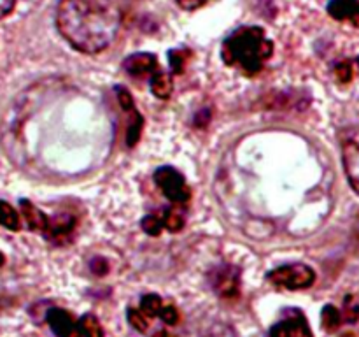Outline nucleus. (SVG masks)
<instances>
[{"mask_svg":"<svg viewBox=\"0 0 359 337\" xmlns=\"http://www.w3.org/2000/svg\"><path fill=\"white\" fill-rule=\"evenodd\" d=\"M123 21L119 0H62L56 27L74 49L97 55L114 42Z\"/></svg>","mask_w":359,"mask_h":337,"instance_id":"nucleus-1","label":"nucleus"},{"mask_svg":"<svg viewBox=\"0 0 359 337\" xmlns=\"http://www.w3.org/2000/svg\"><path fill=\"white\" fill-rule=\"evenodd\" d=\"M272 53V41L266 39L262 27L238 28L223 42V49H221L224 63L238 67L248 76H256L262 72Z\"/></svg>","mask_w":359,"mask_h":337,"instance_id":"nucleus-2","label":"nucleus"},{"mask_svg":"<svg viewBox=\"0 0 359 337\" xmlns=\"http://www.w3.org/2000/svg\"><path fill=\"white\" fill-rule=\"evenodd\" d=\"M266 277L273 286L286 288V290H305L314 284L316 272L305 263H287L270 270Z\"/></svg>","mask_w":359,"mask_h":337,"instance_id":"nucleus-3","label":"nucleus"},{"mask_svg":"<svg viewBox=\"0 0 359 337\" xmlns=\"http://www.w3.org/2000/svg\"><path fill=\"white\" fill-rule=\"evenodd\" d=\"M154 181L163 195L175 206H184L191 199V188L177 168L160 167L154 172Z\"/></svg>","mask_w":359,"mask_h":337,"instance_id":"nucleus-4","label":"nucleus"},{"mask_svg":"<svg viewBox=\"0 0 359 337\" xmlns=\"http://www.w3.org/2000/svg\"><path fill=\"white\" fill-rule=\"evenodd\" d=\"M241 269L237 265L221 263L210 270V286L221 298H235L241 293Z\"/></svg>","mask_w":359,"mask_h":337,"instance_id":"nucleus-5","label":"nucleus"},{"mask_svg":"<svg viewBox=\"0 0 359 337\" xmlns=\"http://www.w3.org/2000/svg\"><path fill=\"white\" fill-rule=\"evenodd\" d=\"M342 160L351 186L359 193V126L342 133Z\"/></svg>","mask_w":359,"mask_h":337,"instance_id":"nucleus-6","label":"nucleus"},{"mask_svg":"<svg viewBox=\"0 0 359 337\" xmlns=\"http://www.w3.org/2000/svg\"><path fill=\"white\" fill-rule=\"evenodd\" d=\"M116 97H118L119 105L125 111L126 119H128V128H126V144L130 147L135 146L140 139V133H142V126H144V118L142 114L139 112V109L135 107V102H133L132 93H130L126 88L123 86H116Z\"/></svg>","mask_w":359,"mask_h":337,"instance_id":"nucleus-7","label":"nucleus"},{"mask_svg":"<svg viewBox=\"0 0 359 337\" xmlns=\"http://www.w3.org/2000/svg\"><path fill=\"white\" fill-rule=\"evenodd\" d=\"M270 337H314L307 318L300 309H290L279 323L272 326Z\"/></svg>","mask_w":359,"mask_h":337,"instance_id":"nucleus-8","label":"nucleus"},{"mask_svg":"<svg viewBox=\"0 0 359 337\" xmlns=\"http://www.w3.org/2000/svg\"><path fill=\"white\" fill-rule=\"evenodd\" d=\"M123 69L135 77L151 76L158 72V58L153 53H135L123 62Z\"/></svg>","mask_w":359,"mask_h":337,"instance_id":"nucleus-9","label":"nucleus"},{"mask_svg":"<svg viewBox=\"0 0 359 337\" xmlns=\"http://www.w3.org/2000/svg\"><path fill=\"white\" fill-rule=\"evenodd\" d=\"M46 322L49 323L53 332L58 337H72L76 333L77 322H74L72 315L62 308H51L46 312Z\"/></svg>","mask_w":359,"mask_h":337,"instance_id":"nucleus-10","label":"nucleus"},{"mask_svg":"<svg viewBox=\"0 0 359 337\" xmlns=\"http://www.w3.org/2000/svg\"><path fill=\"white\" fill-rule=\"evenodd\" d=\"M20 207H21V214H23L28 228L34 232H39V234L46 235V232H48V228H49V223H51V218H49L48 214L42 213L37 206H34V204L27 199L20 200Z\"/></svg>","mask_w":359,"mask_h":337,"instance_id":"nucleus-11","label":"nucleus"},{"mask_svg":"<svg viewBox=\"0 0 359 337\" xmlns=\"http://www.w3.org/2000/svg\"><path fill=\"white\" fill-rule=\"evenodd\" d=\"M160 220H161V225H163V230L179 232V230H182V227H184L186 214L181 207L174 206V207H168V209L161 211Z\"/></svg>","mask_w":359,"mask_h":337,"instance_id":"nucleus-12","label":"nucleus"},{"mask_svg":"<svg viewBox=\"0 0 359 337\" xmlns=\"http://www.w3.org/2000/svg\"><path fill=\"white\" fill-rule=\"evenodd\" d=\"M358 0H332L328 4V14L335 20H351L358 11Z\"/></svg>","mask_w":359,"mask_h":337,"instance_id":"nucleus-13","label":"nucleus"},{"mask_svg":"<svg viewBox=\"0 0 359 337\" xmlns=\"http://www.w3.org/2000/svg\"><path fill=\"white\" fill-rule=\"evenodd\" d=\"M76 337H104V329L97 316L84 315L76 325Z\"/></svg>","mask_w":359,"mask_h":337,"instance_id":"nucleus-14","label":"nucleus"},{"mask_svg":"<svg viewBox=\"0 0 359 337\" xmlns=\"http://www.w3.org/2000/svg\"><path fill=\"white\" fill-rule=\"evenodd\" d=\"M151 91H153L158 98H161V100L168 98L172 95V91H174L172 77L168 76V74L158 70V72L151 77Z\"/></svg>","mask_w":359,"mask_h":337,"instance_id":"nucleus-15","label":"nucleus"},{"mask_svg":"<svg viewBox=\"0 0 359 337\" xmlns=\"http://www.w3.org/2000/svg\"><path fill=\"white\" fill-rule=\"evenodd\" d=\"M0 227L13 232H18L21 228V220L18 211L11 204L4 202V200H0Z\"/></svg>","mask_w":359,"mask_h":337,"instance_id":"nucleus-16","label":"nucleus"},{"mask_svg":"<svg viewBox=\"0 0 359 337\" xmlns=\"http://www.w3.org/2000/svg\"><path fill=\"white\" fill-rule=\"evenodd\" d=\"M342 319H344V315L340 312V309L335 308V305L328 304L325 305V309L321 311L323 326H325L328 332H335V330H339L340 325H342Z\"/></svg>","mask_w":359,"mask_h":337,"instance_id":"nucleus-17","label":"nucleus"},{"mask_svg":"<svg viewBox=\"0 0 359 337\" xmlns=\"http://www.w3.org/2000/svg\"><path fill=\"white\" fill-rule=\"evenodd\" d=\"M163 302H161L160 295L156 293H147L144 295L142 300H140V311L147 316V318H160L161 308H163Z\"/></svg>","mask_w":359,"mask_h":337,"instance_id":"nucleus-18","label":"nucleus"},{"mask_svg":"<svg viewBox=\"0 0 359 337\" xmlns=\"http://www.w3.org/2000/svg\"><path fill=\"white\" fill-rule=\"evenodd\" d=\"M191 58V51L186 48L181 49H172L168 53V62H170V69L174 74H182L186 69V63Z\"/></svg>","mask_w":359,"mask_h":337,"instance_id":"nucleus-19","label":"nucleus"},{"mask_svg":"<svg viewBox=\"0 0 359 337\" xmlns=\"http://www.w3.org/2000/svg\"><path fill=\"white\" fill-rule=\"evenodd\" d=\"M126 316H128V322L132 323V326L135 330H139V332L146 333L147 330H149V318H147L146 315H144L140 309H135V308H130L128 312H126Z\"/></svg>","mask_w":359,"mask_h":337,"instance_id":"nucleus-20","label":"nucleus"},{"mask_svg":"<svg viewBox=\"0 0 359 337\" xmlns=\"http://www.w3.org/2000/svg\"><path fill=\"white\" fill-rule=\"evenodd\" d=\"M142 228L147 235H153V237H158V235L163 232V225H161L160 214H147V216L142 218Z\"/></svg>","mask_w":359,"mask_h":337,"instance_id":"nucleus-21","label":"nucleus"},{"mask_svg":"<svg viewBox=\"0 0 359 337\" xmlns=\"http://www.w3.org/2000/svg\"><path fill=\"white\" fill-rule=\"evenodd\" d=\"M335 76H337V79L344 84L353 81L354 72H353V65H351L349 60H344V62H340L339 65L335 67Z\"/></svg>","mask_w":359,"mask_h":337,"instance_id":"nucleus-22","label":"nucleus"},{"mask_svg":"<svg viewBox=\"0 0 359 337\" xmlns=\"http://www.w3.org/2000/svg\"><path fill=\"white\" fill-rule=\"evenodd\" d=\"M160 319L163 323H167V325H177L179 319H181V316H179V311L174 308V305H163L161 308V312H160Z\"/></svg>","mask_w":359,"mask_h":337,"instance_id":"nucleus-23","label":"nucleus"},{"mask_svg":"<svg viewBox=\"0 0 359 337\" xmlns=\"http://www.w3.org/2000/svg\"><path fill=\"white\" fill-rule=\"evenodd\" d=\"M344 318L349 323H356L359 319V304H354L353 297L346 298V311H344Z\"/></svg>","mask_w":359,"mask_h":337,"instance_id":"nucleus-24","label":"nucleus"},{"mask_svg":"<svg viewBox=\"0 0 359 337\" xmlns=\"http://www.w3.org/2000/svg\"><path fill=\"white\" fill-rule=\"evenodd\" d=\"M90 267H91V272L97 274V276H104V274L109 272L107 260H104L102 256H97V258L91 260Z\"/></svg>","mask_w":359,"mask_h":337,"instance_id":"nucleus-25","label":"nucleus"},{"mask_svg":"<svg viewBox=\"0 0 359 337\" xmlns=\"http://www.w3.org/2000/svg\"><path fill=\"white\" fill-rule=\"evenodd\" d=\"M179 6L186 11H195L198 7H202L205 4V0H177Z\"/></svg>","mask_w":359,"mask_h":337,"instance_id":"nucleus-26","label":"nucleus"},{"mask_svg":"<svg viewBox=\"0 0 359 337\" xmlns=\"http://www.w3.org/2000/svg\"><path fill=\"white\" fill-rule=\"evenodd\" d=\"M351 21H353V25H354V27L359 28V7H358V11H356V13H354V16L351 18Z\"/></svg>","mask_w":359,"mask_h":337,"instance_id":"nucleus-27","label":"nucleus"},{"mask_svg":"<svg viewBox=\"0 0 359 337\" xmlns=\"http://www.w3.org/2000/svg\"><path fill=\"white\" fill-rule=\"evenodd\" d=\"M4 263H6V256H4V253L0 251V267H2Z\"/></svg>","mask_w":359,"mask_h":337,"instance_id":"nucleus-28","label":"nucleus"},{"mask_svg":"<svg viewBox=\"0 0 359 337\" xmlns=\"http://www.w3.org/2000/svg\"><path fill=\"white\" fill-rule=\"evenodd\" d=\"M358 65H359V56H358Z\"/></svg>","mask_w":359,"mask_h":337,"instance_id":"nucleus-29","label":"nucleus"}]
</instances>
